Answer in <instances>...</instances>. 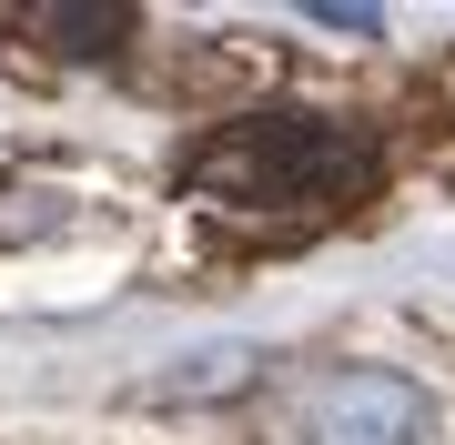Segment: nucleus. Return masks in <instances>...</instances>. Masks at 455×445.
I'll return each instance as SVG.
<instances>
[{
  "instance_id": "obj_4",
  "label": "nucleus",
  "mask_w": 455,
  "mask_h": 445,
  "mask_svg": "<svg viewBox=\"0 0 455 445\" xmlns=\"http://www.w3.org/2000/svg\"><path fill=\"white\" fill-rule=\"evenodd\" d=\"M41 31L61 51H112L132 31V11H122V0H82V11H41Z\"/></svg>"
},
{
  "instance_id": "obj_1",
  "label": "nucleus",
  "mask_w": 455,
  "mask_h": 445,
  "mask_svg": "<svg viewBox=\"0 0 455 445\" xmlns=\"http://www.w3.org/2000/svg\"><path fill=\"white\" fill-rule=\"evenodd\" d=\"M364 172H374V152H364V132H344V122L243 112V122H223L212 142H193L182 193L243 203V213H283V203H314V193H355Z\"/></svg>"
},
{
  "instance_id": "obj_5",
  "label": "nucleus",
  "mask_w": 455,
  "mask_h": 445,
  "mask_svg": "<svg viewBox=\"0 0 455 445\" xmlns=\"http://www.w3.org/2000/svg\"><path fill=\"white\" fill-rule=\"evenodd\" d=\"M304 20H324V31H385V11H364V0H314Z\"/></svg>"
},
{
  "instance_id": "obj_2",
  "label": "nucleus",
  "mask_w": 455,
  "mask_h": 445,
  "mask_svg": "<svg viewBox=\"0 0 455 445\" xmlns=\"http://www.w3.org/2000/svg\"><path fill=\"white\" fill-rule=\"evenodd\" d=\"M304 425L314 445H425V395L385 364H334L304 385Z\"/></svg>"
},
{
  "instance_id": "obj_3",
  "label": "nucleus",
  "mask_w": 455,
  "mask_h": 445,
  "mask_svg": "<svg viewBox=\"0 0 455 445\" xmlns=\"http://www.w3.org/2000/svg\"><path fill=\"white\" fill-rule=\"evenodd\" d=\"M253 375H263L253 345H203V354L163 364V375H142V405H212V395H243Z\"/></svg>"
}]
</instances>
